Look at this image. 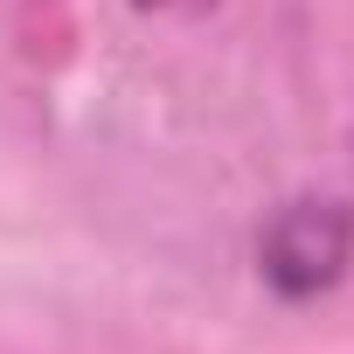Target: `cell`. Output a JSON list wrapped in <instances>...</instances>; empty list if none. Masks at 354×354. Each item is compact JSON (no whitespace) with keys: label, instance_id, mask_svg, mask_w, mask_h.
Wrapping results in <instances>:
<instances>
[{"label":"cell","instance_id":"1","mask_svg":"<svg viewBox=\"0 0 354 354\" xmlns=\"http://www.w3.org/2000/svg\"><path fill=\"white\" fill-rule=\"evenodd\" d=\"M347 250H354V216L340 202H285L264 236H257V264H264V285L278 299H313L326 292L340 271H347Z\"/></svg>","mask_w":354,"mask_h":354},{"label":"cell","instance_id":"2","mask_svg":"<svg viewBox=\"0 0 354 354\" xmlns=\"http://www.w3.org/2000/svg\"><path fill=\"white\" fill-rule=\"evenodd\" d=\"M139 15H202V8H216V0H132Z\"/></svg>","mask_w":354,"mask_h":354}]
</instances>
